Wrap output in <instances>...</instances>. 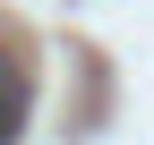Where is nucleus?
<instances>
[{
    "label": "nucleus",
    "mask_w": 154,
    "mask_h": 145,
    "mask_svg": "<svg viewBox=\"0 0 154 145\" xmlns=\"http://www.w3.org/2000/svg\"><path fill=\"white\" fill-rule=\"evenodd\" d=\"M26 68L9 60V51H0V145H17V128H26Z\"/></svg>",
    "instance_id": "obj_1"
}]
</instances>
